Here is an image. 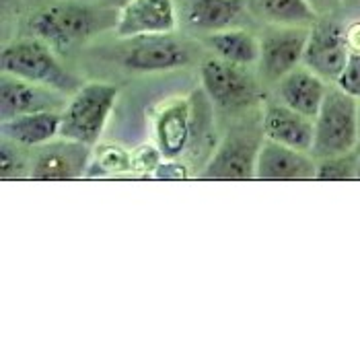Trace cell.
<instances>
[{
  "label": "cell",
  "mask_w": 360,
  "mask_h": 360,
  "mask_svg": "<svg viewBox=\"0 0 360 360\" xmlns=\"http://www.w3.org/2000/svg\"><path fill=\"white\" fill-rule=\"evenodd\" d=\"M115 21L117 13L110 8L79 0H60L37 11L29 21V31L33 37L46 41L54 52H62L115 25Z\"/></svg>",
  "instance_id": "1"
},
{
  "label": "cell",
  "mask_w": 360,
  "mask_h": 360,
  "mask_svg": "<svg viewBox=\"0 0 360 360\" xmlns=\"http://www.w3.org/2000/svg\"><path fill=\"white\" fill-rule=\"evenodd\" d=\"M360 148V101L330 84L321 110L315 115V139L311 155L319 159L348 155Z\"/></svg>",
  "instance_id": "2"
},
{
  "label": "cell",
  "mask_w": 360,
  "mask_h": 360,
  "mask_svg": "<svg viewBox=\"0 0 360 360\" xmlns=\"http://www.w3.org/2000/svg\"><path fill=\"white\" fill-rule=\"evenodd\" d=\"M0 66L2 75L44 84L62 93H77L81 89L79 81L58 62L54 50L33 35L8 41L2 48Z\"/></svg>",
  "instance_id": "3"
},
{
  "label": "cell",
  "mask_w": 360,
  "mask_h": 360,
  "mask_svg": "<svg viewBox=\"0 0 360 360\" xmlns=\"http://www.w3.org/2000/svg\"><path fill=\"white\" fill-rule=\"evenodd\" d=\"M117 101V86L110 83L81 84L62 110L60 139L97 146Z\"/></svg>",
  "instance_id": "4"
},
{
  "label": "cell",
  "mask_w": 360,
  "mask_h": 360,
  "mask_svg": "<svg viewBox=\"0 0 360 360\" xmlns=\"http://www.w3.org/2000/svg\"><path fill=\"white\" fill-rule=\"evenodd\" d=\"M266 140L262 115L259 120H245L229 130V134L214 148L204 171L202 181H255V163Z\"/></svg>",
  "instance_id": "5"
},
{
  "label": "cell",
  "mask_w": 360,
  "mask_h": 360,
  "mask_svg": "<svg viewBox=\"0 0 360 360\" xmlns=\"http://www.w3.org/2000/svg\"><path fill=\"white\" fill-rule=\"evenodd\" d=\"M200 79L206 97L224 111L248 110L259 99L257 84L245 72V66L231 64L219 56L202 62Z\"/></svg>",
  "instance_id": "6"
},
{
  "label": "cell",
  "mask_w": 360,
  "mask_h": 360,
  "mask_svg": "<svg viewBox=\"0 0 360 360\" xmlns=\"http://www.w3.org/2000/svg\"><path fill=\"white\" fill-rule=\"evenodd\" d=\"M311 27L270 25L262 33L259 54V79L264 83L276 84L282 77L303 64L307 39Z\"/></svg>",
  "instance_id": "7"
},
{
  "label": "cell",
  "mask_w": 360,
  "mask_h": 360,
  "mask_svg": "<svg viewBox=\"0 0 360 360\" xmlns=\"http://www.w3.org/2000/svg\"><path fill=\"white\" fill-rule=\"evenodd\" d=\"M350 52L352 50L346 39V25H342L335 17H326L319 19L309 31L303 66L328 83H335L350 58Z\"/></svg>",
  "instance_id": "8"
},
{
  "label": "cell",
  "mask_w": 360,
  "mask_h": 360,
  "mask_svg": "<svg viewBox=\"0 0 360 360\" xmlns=\"http://www.w3.org/2000/svg\"><path fill=\"white\" fill-rule=\"evenodd\" d=\"M91 146L60 139L41 144L31 159V181H75L81 179L91 165Z\"/></svg>",
  "instance_id": "9"
},
{
  "label": "cell",
  "mask_w": 360,
  "mask_h": 360,
  "mask_svg": "<svg viewBox=\"0 0 360 360\" xmlns=\"http://www.w3.org/2000/svg\"><path fill=\"white\" fill-rule=\"evenodd\" d=\"M179 25L175 0H128L117 11L113 31L120 39L173 33Z\"/></svg>",
  "instance_id": "10"
},
{
  "label": "cell",
  "mask_w": 360,
  "mask_h": 360,
  "mask_svg": "<svg viewBox=\"0 0 360 360\" xmlns=\"http://www.w3.org/2000/svg\"><path fill=\"white\" fill-rule=\"evenodd\" d=\"M128 48L124 52V66L132 72H169L181 68L190 62L188 48L173 37V33L163 35H142L134 39H126Z\"/></svg>",
  "instance_id": "11"
},
{
  "label": "cell",
  "mask_w": 360,
  "mask_h": 360,
  "mask_svg": "<svg viewBox=\"0 0 360 360\" xmlns=\"http://www.w3.org/2000/svg\"><path fill=\"white\" fill-rule=\"evenodd\" d=\"M194 117L192 99L188 97H171L157 108L153 134L165 159H179L186 155L194 139Z\"/></svg>",
  "instance_id": "12"
},
{
  "label": "cell",
  "mask_w": 360,
  "mask_h": 360,
  "mask_svg": "<svg viewBox=\"0 0 360 360\" xmlns=\"http://www.w3.org/2000/svg\"><path fill=\"white\" fill-rule=\"evenodd\" d=\"M315 177L317 159L311 153L270 139L262 142L255 163V181H315Z\"/></svg>",
  "instance_id": "13"
},
{
  "label": "cell",
  "mask_w": 360,
  "mask_h": 360,
  "mask_svg": "<svg viewBox=\"0 0 360 360\" xmlns=\"http://www.w3.org/2000/svg\"><path fill=\"white\" fill-rule=\"evenodd\" d=\"M62 91H56L44 84L29 83L23 79L2 75L0 81V117L13 120L17 115L35 111H62L68 101H64Z\"/></svg>",
  "instance_id": "14"
},
{
  "label": "cell",
  "mask_w": 360,
  "mask_h": 360,
  "mask_svg": "<svg viewBox=\"0 0 360 360\" xmlns=\"http://www.w3.org/2000/svg\"><path fill=\"white\" fill-rule=\"evenodd\" d=\"M262 126L266 139L280 142L284 146L311 153L315 139V120L307 117L297 110L284 105L282 101H270L262 111Z\"/></svg>",
  "instance_id": "15"
},
{
  "label": "cell",
  "mask_w": 360,
  "mask_h": 360,
  "mask_svg": "<svg viewBox=\"0 0 360 360\" xmlns=\"http://www.w3.org/2000/svg\"><path fill=\"white\" fill-rule=\"evenodd\" d=\"M330 84L332 83H328L326 79H321L319 75H315L313 70L301 64L299 68H295L276 83L278 101L315 120L328 95Z\"/></svg>",
  "instance_id": "16"
},
{
  "label": "cell",
  "mask_w": 360,
  "mask_h": 360,
  "mask_svg": "<svg viewBox=\"0 0 360 360\" xmlns=\"http://www.w3.org/2000/svg\"><path fill=\"white\" fill-rule=\"evenodd\" d=\"M248 13V0H181L184 23L200 33L235 27Z\"/></svg>",
  "instance_id": "17"
},
{
  "label": "cell",
  "mask_w": 360,
  "mask_h": 360,
  "mask_svg": "<svg viewBox=\"0 0 360 360\" xmlns=\"http://www.w3.org/2000/svg\"><path fill=\"white\" fill-rule=\"evenodd\" d=\"M62 111H35L4 120L0 124L2 139L11 140L19 146H41L54 139H60Z\"/></svg>",
  "instance_id": "18"
},
{
  "label": "cell",
  "mask_w": 360,
  "mask_h": 360,
  "mask_svg": "<svg viewBox=\"0 0 360 360\" xmlns=\"http://www.w3.org/2000/svg\"><path fill=\"white\" fill-rule=\"evenodd\" d=\"M206 46L222 60L237 64V66H251L259 62L262 44L251 31L241 27L222 29L206 35Z\"/></svg>",
  "instance_id": "19"
},
{
  "label": "cell",
  "mask_w": 360,
  "mask_h": 360,
  "mask_svg": "<svg viewBox=\"0 0 360 360\" xmlns=\"http://www.w3.org/2000/svg\"><path fill=\"white\" fill-rule=\"evenodd\" d=\"M255 4L270 25L313 27L319 21L307 0H255Z\"/></svg>",
  "instance_id": "20"
},
{
  "label": "cell",
  "mask_w": 360,
  "mask_h": 360,
  "mask_svg": "<svg viewBox=\"0 0 360 360\" xmlns=\"http://www.w3.org/2000/svg\"><path fill=\"white\" fill-rule=\"evenodd\" d=\"M359 155L360 148L354 153H348V155L319 159L315 181H356Z\"/></svg>",
  "instance_id": "21"
},
{
  "label": "cell",
  "mask_w": 360,
  "mask_h": 360,
  "mask_svg": "<svg viewBox=\"0 0 360 360\" xmlns=\"http://www.w3.org/2000/svg\"><path fill=\"white\" fill-rule=\"evenodd\" d=\"M89 167H97V173L103 175L128 173L132 171L130 150H124L115 144H99L93 153V163Z\"/></svg>",
  "instance_id": "22"
},
{
  "label": "cell",
  "mask_w": 360,
  "mask_h": 360,
  "mask_svg": "<svg viewBox=\"0 0 360 360\" xmlns=\"http://www.w3.org/2000/svg\"><path fill=\"white\" fill-rule=\"evenodd\" d=\"M23 146L11 142V140L2 139V153H0V177L2 181H11V179H29V169L31 161L21 153Z\"/></svg>",
  "instance_id": "23"
},
{
  "label": "cell",
  "mask_w": 360,
  "mask_h": 360,
  "mask_svg": "<svg viewBox=\"0 0 360 360\" xmlns=\"http://www.w3.org/2000/svg\"><path fill=\"white\" fill-rule=\"evenodd\" d=\"M130 161H132V171H139L144 177H153V173L165 161V157L155 142H146L130 150Z\"/></svg>",
  "instance_id": "24"
},
{
  "label": "cell",
  "mask_w": 360,
  "mask_h": 360,
  "mask_svg": "<svg viewBox=\"0 0 360 360\" xmlns=\"http://www.w3.org/2000/svg\"><path fill=\"white\" fill-rule=\"evenodd\" d=\"M333 84H338L342 91H346L348 95H352L354 99L360 101V52H350V58H348L342 75Z\"/></svg>",
  "instance_id": "25"
},
{
  "label": "cell",
  "mask_w": 360,
  "mask_h": 360,
  "mask_svg": "<svg viewBox=\"0 0 360 360\" xmlns=\"http://www.w3.org/2000/svg\"><path fill=\"white\" fill-rule=\"evenodd\" d=\"M153 179L159 181H186L190 179L188 167L179 163L177 159H165L161 165L157 167V171L153 173Z\"/></svg>",
  "instance_id": "26"
},
{
  "label": "cell",
  "mask_w": 360,
  "mask_h": 360,
  "mask_svg": "<svg viewBox=\"0 0 360 360\" xmlns=\"http://www.w3.org/2000/svg\"><path fill=\"white\" fill-rule=\"evenodd\" d=\"M307 4L313 8V13L319 19H326V17H338V13L344 6V0H307Z\"/></svg>",
  "instance_id": "27"
},
{
  "label": "cell",
  "mask_w": 360,
  "mask_h": 360,
  "mask_svg": "<svg viewBox=\"0 0 360 360\" xmlns=\"http://www.w3.org/2000/svg\"><path fill=\"white\" fill-rule=\"evenodd\" d=\"M346 39H348V46L352 52H360V19L350 21L346 25Z\"/></svg>",
  "instance_id": "28"
},
{
  "label": "cell",
  "mask_w": 360,
  "mask_h": 360,
  "mask_svg": "<svg viewBox=\"0 0 360 360\" xmlns=\"http://www.w3.org/2000/svg\"><path fill=\"white\" fill-rule=\"evenodd\" d=\"M356 181H360V155H359V171H356Z\"/></svg>",
  "instance_id": "29"
}]
</instances>
